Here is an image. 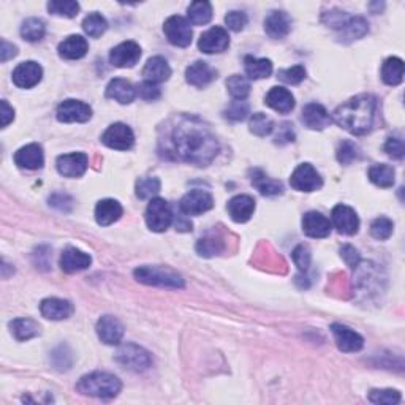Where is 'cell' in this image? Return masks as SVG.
I'll list each match as a JSON object with an SVG mask.
<instances>
[{"label": "cell", "mask_w": 405, "mask_h": 405, "mask_svg": "<svg viewBox=\"0 0 405 405\" xmlns=\"http://www.w3.org/2000/svg\"><path fill=\"white\" fill-rule=\"evenodd\" d=\"M163 32H165L168 42L178 48H187L192 43L193 32L190 22L182 16H169L163 24Z\"/></svg>", "instance_id": "7"}, {"label": "cell", "mask_w": 405, "mask_h": 405, "mask_svg": "<svg viewBox=\"0 0 405 405\" xmlns=\"http://www.w3.org/2000/svg\"><path fill=\"white\" fill-rule=\"evenodd\" d=\"M336 155H337L339 163H342V165H350V163L360 160L361 151L353 143V141L347 139V141H342V143L339 144Z\"/></svg>", "instance_id": "45"}, {"label": "cell", "mask_w": 405, "mask_h": 405, "mask_svg": "<svg viewBox=\"0 0 405 405\" xmlns=\"http://www.w3.org/2000/svg\"><path fill=\"white\" fill-rule=\"evenodd\" d=\"M401 399L402 396L397 390H372L369 392V401L377 405H396Z\"/></svg>", "instance_id": "46"}, {"label": "cell", "mask_w": 405, "mask_h": 405, "mask_svg": "<svg viewBox=\"0 0 405 405\" xmlns=\"http://www.w3.org/2000/svg\"><path fill=\"white\" fill-rule=\"evenodd\" d=\"M124 214V209H122L121 203L117 199H102V201L97 203L95 206V220L98 225L108 227L111 224H114Z\"/></svg>", "instance_id": "30"}, {"label": "cell", "mask_w": 405, "mask_h": 405, "mask_svg": "<svg viewBox=\"0 0 405 405\" xmlns=\"http://www.w3.org/2000/svg\"><path fill=\"white\" fill-rule=\"evenodd\" d=\"M116 362L130 372H144L152 367V356L148 350L137 344H125L116 351Z\"/></svg>", "instance_id": "5"}, {"label": "cell", "mask_w": 405, "mask_h": 405, "mask_svg": "<svg viewBox=\"0 0 405 405\" xmlns=\"http://www.w3.org/2000/svg\"><path fill=\"white\" fill-rule=\"evenodd\" d=\"M265 102L269 108H273L280 114H289L295 108V97H293V93L289 89H285V87L279 86L273 87L268 92Z\"/></svg>", "instance_id": "28"}, {"label": "cell", "mask_w": 405, "mask_h": 405, "mask_svg": "<svg viewBox=\"0 0 405 405\" xmlns=\"http://www.w3.org/2000/svg\"><path fill=\"white\" fill-rule=\"evenodd\" d=\"M392 231H395V224L388 217H379L371 224V234L377 240H386L391 236Z\"/></svg>", "instance_id": "48"}, {"label": "cell", "mask_w": 405, "mask_h": 405, "mask_svg": "<svg viewBox=\"0 0 405 405\" xmlns=\"http://www.w3.org/2000/svg\"><path fill=\"white\" fill-rule=\"evenodd\" d=\"M377 109V98L371 93H361L340 105L333 113L331 119L350 133L366 135L374 128Z\"/></svg>", "instance_id": "2"}, {"label": "cell", "mask_w": 405, "mask_h": 405, "mask_svg": "<svg viewBox=\"0 0 405 405\" xmlns=\"http://www.w3.org/2000/svg\"><path fill=\"white\" fill-rule=\"evenodd\" d=\"M8 326L11 334H13L15 339L20 340V342H26L29 339L40 336V325L31 319H16L13 321H10Z\"/></svg>", "instance_id": "34"}, {"label": "cell", "mask_w": 405, "mask_h": 405, "mask_svg": "<svg viewBox=\"0 0 405 405\" xmlns=\"http://www.w3.org/2000/svg\"><path fill=\"white\" fill-rule=\"evenodd\" d=\"M73 304L67 301V299H59V298H48L43 299L40 304V312L48 320L61 321L67 320L73 315Z\"/></svg>", "instance_id": "19"}, {"label": "cell", "mask_w": 405, "mask_h": 405, "mask_svg": "<svg viewBox=\"0 0 405 405\" xmlns=\"http://www.w3.org/2000/svg\"><path fill=\"white\" fill-rule=\"evenodd\" d=\"M381 79L388 86H399L404 79V61L399 57H388L381 66Z\"/></svg>", "instance_id": "35"}, {"label": "cell", "mask_w": 405, "mask_h": 405, "mask_svg": "<svg viewBox=\"0 0 405 405\" xmlns=\"http://www.w3.org/2000/svg\"><path fill=\"white\" fill-rule=\"evenodd\" d=\"M333 225L339 233L342 234H356L360 230V219H358V214L355 213L353 208L345 206V204H337L336 208L333 209L331 213Z\"/></svg>", "instance_id": "16"}, {"label": "cell", "mask_w": 405, "mask_h": 405, "mask_svg": "<svg viewBox=\"0 0 405 405\" xmlns=\"http://www.w3.org/2000/svg\"><path fill=\"white\" fill-rule=\"evenodd\" d=\"M51 358H59V362L54 364V367L59 369V371H68L72 367V355L66 347H59L57 350L52 351Z\"/></svg>", "instance_id": "56"}, {"label": "cell", "mask_w": 405, "mask_h": 405, "mask_svg": "<svg viewBox=\"0 0 405 405\" xmlns=\"http://www.w3.org/2000/svg\"><path fill=\"white\" fill-rule=\"evenodd\" d=\"M340 257H342V260L347 263V266H350L351 269H356L361 263L360 252H358L353 245H350V244H345L340 247Z\"/></svg>", "instance_id": "55"}, {"label": "cell", "mask_w": 405, "mask_h": 405, "mask_svg": "<svg viewBox=\"0 0 405 405\" xmlns=\"http://www.w3.org/2000/svg\"><path fill=\"white\" fill-rule=\"evenodd\" d=\"M228 214L236 224H245L252 219L255 211V199L249 195H238L228 201Z\"/></svg>", "instance_id": "23"}, {"label": "cell", "mask_w": 405, "mask_h": 405, "mask_svg": "<svg viewBox=\"0 0 405 405\" xmlns=\"http://www.w3.org/2000/svg\"><path fill=\"white\" fill-rule=\"evenodd\" d=\"M135 279L144 285L181 290L185 286L182 275L163 266H139L133 271Z\"/></svg>", "instance_id": "4"}, {"label": "cell", "mask_w": 405, "mask_h": 405, "mask_svg": "<svg viewBox=\"0 0 405 405\" xmlns=\"http://www.w3.org/2000/svg\"><path fill=\"white\" fill-rule=\"evenodd\" d=\"M102 143L111 149L128 151L135 144V135L130 127L122 124V122H116V124L109 125L107 132L102 135Z\"/></svg>", "instance_id": "10"}, {"label": "cell", "mask_w": 405, "mask_h": 405, "mask_svg": "<svg viewBox=\"0 0 405 405\" xmlns=\"http://www.w3.org/2000/svg\"><path fill=\"white\" fill-rule=\"evenodd\" d=\"M274 130V122L271 117H268L263 113H255L250 117V132L257 135V137H268Z\"/></svg>", "instance_id": "44"}, {"label": "cell", "mask_w": 405, "mask_h": 405, "mask_svg": "<svg viewBox=\"0 0 405 405\" xmlns=\"http://www.w3.org/2000/svg\"><path fill=\"white\" fill-rule=\"evenodd\" d=\"M49 13L62 17H75L79 11V3L73 2V0H66V2H59V0H52L48 3Z\"/></svg>", "instance_id": "47"}, {"label": "cell", "mask_w": 405, "mask_h": 405, "mask_svg": "<svg viewBox=\"0 0 405 405\" xmlns=\"http://www.w3.org/2000/svg\"><path fill=\"white\" fill-rule=\"evenodd\" d=\"M137 95V87L127 79L114 78L107 86V97L121 105H130Z\"/></svg>", "instance_id": "26"}, {"label": "cell", "mask_w": 405, "mask_h": 405, "mask_svg": "<svg viewBox=\"0 0 405 405\" xmlns=\"http://www.w3.org/2000/svg\"><path fill=\"white\" fill-rule=\"evenodd\" d=\"M244 68L250 79H263L271 76L273 62L269 61V59H257L254 56H245Z\"/></svg>", "instance_id": "36"}, {"label": "cell", "mask_w": 405, "mask_h": 405, "mask_svg": "<svg viewBox=\"0 0 405 405\" xmlns=\"http://www.w3.org/2000/svg\"><path fill=\"white\" fill-rule=\"evenodd\" d=\"M143 76L146 81H151V83H165L171 76V68H169L168 62L160 56L151 57L148 63L144 66Z\"/></svg>", "instance_id": "32"}, {"label": "cell", "mask_w": 405, "mask_h": 405, "mask_svg": "<svg viewBox=\"0 0 405 405\" xmlns=\"http://www.w3.org/2000/svg\"><path fill=\"white\" fill-rule=\"evenodd\" d=\"M46 33V26L42 20L38 17H29L21 26V37L26 40V42H40L43 40Z\"/></svg>", "instance_id": "39"}, {"label": "cell", "mask_w": 405, "mask_h": 405, "mask_svg": "<svg viewBox=\"0 0 405 405\" xmlns=\"http://www.w3.org/2000/svg\"><path fill=\"white\" fill-rule=\"evenodd\" d=\"M290 184L298 192H315L323 187V179L320 173L310 163H301L293 171Z\"/></svg>", "instance_id": "8"}, {"label": "cell", "mask_w": 405, "mask_h": 405, "mask_svg": "<svg viewBox=\"0 0 405 405\" xmlns=\"http://www.w3.org/2000/svg\"><path fill=\"white\" fill-rule=\"evenodd\" d=\"M137 93L141 98L146 100V102H154V100L160 98L162 91L155 83H151V81H143V83L137 87Z\"/></svg>", "instance_id": "53"}, {"label": "cell", "mask_w": 405, "mask_h": 405, "mask_svg": "<svg viewBox=\"0 0 405 405\" xmlns=\"http://www.w3.org/2000/svg\"><path fill=\"white\" fill-rule=\"evenodd\" d=\"M227 87L234 100H245L250 93V83L245 76L233 75L227 79Z\"/></svg>", "instance_id": "42"}, {"label": "cell", "mask_w": 405, "mask_h": 405, "mask_svg": "<svg viewBox=\"0 0 405 405\" xmlns=\"http://www.w3.org/2000/svg\"><path fill=\"white\" fill-rule=\"evenodd\" d=\"M59 56L62 59H67V61H76V59H81L87 54L89 51V43L84 37L81 35H70L63 42L59 45Z\"/></svg>", "instance_id": "31"}, {"label": "cell", "mask_w": 405, "mask_h": 405, "mask_svg": "<svg viewBox=\"0 0 405 405\" xmlns=\"http://www.w3.org/2000/svg\"><path fill=\"white\" fill-rule=\"evenodd\" d=\"M295 141V130H293V125L285 122L279 127V132L275 135V143L277 144H285V143H293Z\"/></svg>", "instance_id": "58"}, {"label": "cell", "mask_w": 405, "mask_h": 405, "mask_svg": "<svg viewBox=\"0 0 405 405\" xmlns=\"http://www.w3.org/2000/svg\"><path fill=\"white\" fill-rule=\"evenodd\" d=\"M57 121L63 122V124H70V122H87L92 117V108L89 105L81 102V100H63L59 105L56 111Z\"/></svg>", "instance_id": "11"}, {"label": "cell", "mask_w": 405, "mask_h": 405, "mask_svg": "<svg viewBox=\"0 0 405 405\" xmlns=\"http://www.w3.org/2000/svg\"><path fill=\"white\" fill-rule=\"evenodd\" d=\"M385 152L390 157L401 160V158H404V155H405L404 139L401 137H390L385 143Z\"/></svg>", "instance_id": "54"}, {"label": "cell", "mask_w": 405, "mask_h": 405, "mask_svg": "<svg viewBox=\"0 0 405 405\" xmlns=\"http://www.w3.org/2000/svg\"><path fill=\"white\" fill-rule=\"evenodd\" d=\"M173 211L163 198H152L146 208V224L151 231L163 233L173 224Z\"/></svg>", "instance_id": "6"}, {"label": "cell", "mask_w": 405, "mask_h": 405, "mask_svg": "<svg viewBox=\"0 0 405 405\" xmlns=\"http://www.w3.org/2000/svg\"><path fill=\"white\" fill-rule=\"evenodd\" d=\"M91 263H92L91 255L84 254L83 250L76 247H67L61 255L62 271H66L68 274L83 271V269H87L91 266Z\"/></svg>", "instance_id": "25"}, {"label": "cell", "mask_w": 405, "mask_h": 405, "mask_svg": "<svg viewBox=\"0 0 405 405\" xmlns=\"http://www.w3.org/2000/svg\"><path fill=\"white\" fill-rule=\"evenodd\" d=\"M98 339L107 345H119L124 337V326L113 315H103L97 321Z\"/></svg>", "instance_id": "18"}, {"label": "cell", "mask_w": 405, "mask_h": 405, "mask_svg": "<svg viewBox=\"0 0 405 405\" xmlns=\"http://www.w3.org/2000/svg\"><path fill=\"white\" fill-rule=\"evenodd\" d=\"M367 176L372 184L381 187V189H390V187L395 185L396 171L395 168L391 165H386V163H377V165L371 167Z\"/></svg>", "instance_id": "37"}, {"label": "cell", "mask_w": 405, "mask_h": 405, "mask_svg": "<svg viewBox=\"0 0 405 405\" xmlns=\"http://www.w3.org/2000/svg\"><path fill=\"white\" fill-rule=\"evenodd\" d=\"M291 257H293V261H295V265L298 266L299 271L307 273V269L310 266V258H312L307 245L299 244L298 247L291 252Z\"/></svg>", "instance_id": "51"}, {"label": "cell", "mask_w": 405, "mask_h": 405, "mask_svg": "<svg viewBox=\"0 0 405 405\" xmlns=\"http://www.w3.org/2000/svg\"><path fill=\"white\" fill-rule=\"evenodd\" d=\"M265 31L274 40H282L291 31V17L282 10H274L266 16Z\"/></svg>", "instance_id": "22"}, {"label": "cell", "mask_w": 405, "mask_h": 405, "mask_svg": "<svg viewBox=\"0 0 405 405\" xmlns=\"http://www.w3.org/2000/svg\"><path fill=\"white\" fill-rule=\"evenodd\" d=\"M176 230L179 231H192V222L185 220L184 215L179 217V220H176Z\"/></svg>", "instance_id": "61"}, {"label": "cell", "mask_w": 405, "mask_h": 405, "mask_svg": "<svg viewBox=\"0 0 405 405\" xmlns=\"http://www.w3.org/2000/svg\"><path fill=\"white\" fill-rule=\"evenodd\" d=\"M2 128L8 127L10 122H13L15 119V109L10 107L7 100H2Z\"/></svg>", "instance_id": "60"}, {"label": "cell", "mask_w": 405, "mask_h": 405, "mask_svg": "<svg viewBox=\"0 0 405 405\" xmlns=\"http://www.w3.org/2000/svg\"><path fill=\"white\" fill-rule=\"evenodd\" d=\"M369 32V24L362 16H349L344 26L339 29V40L344 43H351L355 40L362 38Z\"/></svg>", "instance_id": "29"}, {"label": "cell", "mask_w": 405, "mask_h": 405, "mask_svg": "<svg viewBox=\"0 0 405 405\" xmlns=\"http://www.w3.org/2000/svg\"><path fill=\"white\" fill-rule=\"evenodd\" d=\"M303 231L307 234L309 238L321 239L330 236L331 233V222L326 219L325 215L315 211L304 214L303 217Z\"/></svg>", "instance_id": "21"}, {"label": "cell", "mask_w": 405, "mask_h": 405, "mask_svg": "<svg viewBox=\"0 0 405 405\" xmlns=\"http://www.w3.org/2000/svg\"><path fill=\"white\" fill-rule=\"evenodd\" d=\"M141 59V48L135 42H124L117 45L109 52L111 66L117 68H130L135 67Z\"/></svg>", "instance_id": "15"}, {"label": "cell", "mask_w": 405, "mask_h": 405, "mask_svg": "<svg viewBox=\"0 0 405 405\" xmlns=\"http://www.w3.org/2000/svg\"><path fill=\"white\" fill-rule=\"evenodd\" d=\"M15 163L24 169H42L45 165V155L42 146L37 143L27 144L15 154Z\"/></svg>", "instance_id": "20"}, {"label": "cell", "mask_w": 405, "mask_h": 405, "mask_svg": "<svg viewBox=\"0 0 405 405\" xmlns=\"http://www.w3.org/2000/svg\"><path fill=\"white\" fill-rule=\"evenodd\" d=\"M331 331L334 339H336L337 349L344 353H356L364 347V339L349 326L333 323Z\"/></svg>", "instance_id": "14"}, {"label": "cell", "mask_w": 405, "mask_h": 405, "mask_svg": "<svg viewBox=\"0 0 405 405\" xmlns=\"http://www.w3.org/2000/svg\"><path fill=\"white\" fill-rule=\"evenodd\" d=\"M215 78H217L215 70L211 68L208 63L203 61L193 62L192 66H189L185 70L187 83L195 87H206L208 84L213 83Z\"/></svg>", "instance_id": "27"}, {"label": "cell", "mask_w": 405, "mask_h": 405, "mask_svg": "<svg viewBox=\"0 0 405 405\" xmlns=\"http://www.w3.org/2000/svg\"><path fill=\"white\" fill-rule=\"evenodd\" d=\"M43 78V68L40 63L27 61L20 63L13 72V83L21 89H32Z\"/></svg>", "instance_id": "17"}, {"label": "cell", "mask_w": 405, "mask_h": 405, "mask_svg": "<svg viewBox=\"0 0 405 405\" xmlns=\"http://www.w3.org/2000/svg\"><path fill=\"white\" fill-rule=\"evenodd\" d=\"M49 204L52 208H56L59 211H63V213H68L73 206V199L68 195H62V193H56L49 198Z\"/></svg>", "instance_id": "57"}, {"label": "cell", "mask_w": 405, "mask_h": 405, "mask_svg": "<svg viewBox=\"0 0 405 405\" xmlns=\"http://www.w3.org/2000/svg\"><path fill=\"white\" fill-rule=\"evenodd\" d=\"M247 22H249V17L244 11L233 10L225 16V24L233 32H240L245 26H247Z\"/></svg>", "instance_id": "52"}, {"label": "cell", "mask_w": 405, "mask_h": 405, "mask_svg": "<svg viewBox=\"0 0 405 405\" xmlns=\"http://www.w3.org/2000/svg\"><path fill=\"white\" fill-rule=\"evenodd\" d=\"M16 56H17L16 46L13 43H8L7 40H2V45H0V62H7Z\"/></svg>", "instance_id": "59"}, {"label": "cell", "mask_w": 405, "mask_h": 405, "mask_svg": "<svg viewBox=\"0 0 405 405\" xmlns=\"http://www.w3.org/2000/svg\"><path fill=\"white\" fill-rule=\"evenodd\" d=\"M122 390L121 380L108 372H92L83 375L76 383V391L84 396L98 399H113Z\"/></svg>", "instance_id": "3"}, {"label": "cell", "mask_w": 405, "mask_h": 405, "mask_svg": "<svg viewBox=\"0 0 405 405\" xmlns=\"http://www.w3.org/2000/svg\"><path fill=\"white\" fill-rule=\"evenodd\" d=\"M224 250H225V243L220 236H206V238H201L197 243V254L204 258L220 255V254H224Z\"/></svg>", "instance_id": "40"}, {"label": "cell", "mask_w": 405, "mask_h": 405, "mask_svg": "<svg viewBox=\"0 0 405 405\" xmlns=\"http://www.w3.org/2000/svg\"><path fill=\"white\" fill-rule=\"evenodd\" d=\"M108 21L100 13H91L84 17L83 31L92 38H98L107 32Z\"/></svg>", "instance_id": "41"}, {"label": "cell", "mask_w": 405, "mask_h": 405, "mask_svg": "<svg viewBox=\"0 0 405 405\" xmlns=\"http://www.w3.org/2000/svg\"><path fill=\"white\" fill-rule=\"evenodd\" d=\"M277 78L280 81H284L285 84H291L296 86L299 83H303L306 79V68L303 66H295L291 68H285V70H279Z\"/></svg>", "instance_id": "49"}, {"label": "cell", "mask_w": 405, "mask_h": 405, "mask_svg": "<svg viewBox=\"0 0 405 405\" xmlns=\"http://www.w3.org/2000/svg\"><path fill=\"white\" fill-rule=\"evenodd\" d=\"M250 176H252L250 178L252 184H254L255 189L260 192L261 195L275 197V195H280V193H284V185H282V182L268 178L265 171H261V169H258V168L252 169Z\"/></svg>", "instance_id": "33"}, {"label": "cell", "mask_w": 405, "mask_h": 405, "mask_svg": "<svg viewBox=\"0 0 405 405\" xmlns=\"http://www.w3.org/2000/svg\"><path fill=\"white\" fill-rule=\"evenodd\" d=\"M249 114V105L244 100H234V102L224 111V116L228 121L239 122L244 121Z\"/></svg>", "instance_id": "50"}, {"label": "cell", "mask_w": 405, "mask_h": 405, "mask_svg": "<svg viewBox=\"0 0 405 405\" xmlns=\"http://www.w3.org/2000/svg\"><path fill=\"white\" fill-rule=\"evenodd\" d=\"M230 46V35L224 27H211L199 37L198 48L204 54H219Z\"/></svg>", "instance_id": "12"}, {"label": "cell", "mask_w": 405, "mask_h": 405, "mask_svg": "<svg viewBox=\"0 0 405 405\" xmlns=\"http://www.w3.org/2000/svg\"><path fill=\"white\" fill-rule=\"evenodd\" d=\"M59 174L63 178H81L89 167V157L84 152H73V154H66L57 157L56 162Z\"/></svg>", "instance_id": "13"}, {"label": "cell", "mask_w": 405, "mask_h": 405, "mask_svg": "<svg viewBox=\"0 0 405 405\" xmlns=\"http://www.w3.org/2000/svg\"><path fill=\"white\" fill-rule=\"evenodd\" d=\"M303 122L310 130H323L331 124L333 119L320 103H309L303 109Z\"/></svg>", "instance_id": "24"}, {"label": "cell", "mask_w": 405, "mask_h": 405, "mask_svg": "<svg viewBox=\"0 0 405 405\" xmlns=\"http://www.w3.org/2000/svg\"><path fill=\"white\" fill-rule=\"evenodd\" d=\"M169 154L197 167H208L220 146L213 132L195 116H181L169 132Z\"/></svg>", "instance_id": "1"}, {"label": "cell", "mask_w": 405, "mask_h": 405, "mask_svg": "<svg viewBox=\"0 0 405 405\" xmlns=\"http://www.w3.org/2000/svg\"><path fill=\"white\" fill-rule=\"evenodd\" d=\"M160 179L158 178H141L137 181V197L139 199H152L158 192H160Z\"/></svg>", "instance_id": "43"}, {"label": "cell", "mask_w": 405, "mask_h": 405, "mask_svg": "<svg viewBox=\"0 0 405 405\" xmlns=\"http://www.w3.org/2000/svg\"><path fill=\"white\" fill-rule=\"evenodd\" d=\"M187 15H189L190 24L204 26L213 20V5L209 2H193L187 10Z\"/></svg>", "instance_id": "38"}, {"label": "cell", "mask_w": 405, "mask_h": 405, "mask_svg": "<svg viewBox=\"0 0 405 405\" xmlns=\"http://www.w3.org/2000/svg\"><path fill=\"white\" fill-rule=\"evenodd\" d=\"M214 206V198L206 190H190L182 197L179 209L184 215H199L208 213Z\"/></svg>", "instance_id": "9"}]
</instances>
